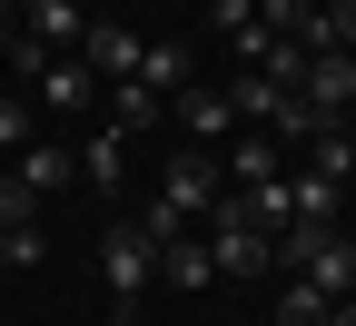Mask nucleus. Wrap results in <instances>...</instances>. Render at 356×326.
<instances>
[{"mask_svg":"<svg viewBox=\"0 0 356 326\" xmlns=\"http://www.w3.org/2000/svg\"><path fill=\"white\" fill-rule=\"evenodd\" d=\"M208 257H218V277H267V267H277V238L238 208V188L208 208Z\"/></svg>","mask_w":356,"mask_h":326,"instance_id":"1","label":"nucleus"},{"mask_svg":"<svg viewBox=\"0 0 356 326\" xmlns=\"http://www.w3.org/2000/svg\"><path fill=\"white\" fill-rule=\"evenodd\" d=\"M159 198H168L178 218H208L218 198H228V178H218V158H208V149H178V158L159 168Z\"/></svg>","mask_w":356,"mask_h":326,"instance_id":"2","label":"nucleus"},{"mask_svg":"<svg viewBox=\"0 0 356 326\" xmlns=\"http://www.w3.org/2000/svg\"><path fill=\"white\" fill-rule=\"evenodd\" d=\"M139 50H149V40L129 30V20H89V30H79V60H89V79H99V89L139 79Z\"/></svg>","mask_w":356,"mask_h":326,"instance_id":"3","label":"nucleus"},{"mask_svg":"<svg viewBox=\"0 0 356 326\" xmlns=\"http://www.w3.org/2000/svg\"><path fill=\"white\" fill-rule=\"evenodd\" d=\"M30 99H50L60 119H79V109H99V79H89V60H79V50H50V60L30 70Z\"/></svg>","mask_w":356,"mask_h":326,"instance_id":"4","label":"nucleus"},{"mask_svg":"<svg viewBox=\"0 0 356 326\" xmlns=\"http://www.w3.org/2000/svg\"><path fill=\"white\" fill-rule=\"evenodd\" d=\"M297 99L317 109V119H346V109H356V50H307Z\"/></svg>","mask_w":356,"mask_h":326,"instance_id":"5","label":"nucleus"},{"mask_svg":"<svg viewBox=\"0 0 356 326\" xmlns=\"http://www.w3.org/2000/svg\"><path fill=\"white\" fill-rule=\"evenodd\" d=\"M99 277H109V297L129 307V297H139L149 277H159V247L139 238V227H109V238H99Z\"/></svg>","mask_w":356,"mask_h":326,"instance_id":"6","label":"nucleus"},{"mask_svg":"<svg viewBox=\"0 0 356 326\" xmlns=\"http://www.w3.org/2000/svg\"><path fill=\"white\" fill-rule=\"evenodd\" d=\"M178 129H188V149H228V138H238V109H228V89L188 79V89H178Z\"/></svg>","mask_w":356,"mask_h":326,"instance_id":"7","label":"nucleus"},{"mask_svg":"<svg viewBox=\"0 0 356 326\" xmlns=\"http://www.w3.org/2000/svg\"><path fill=\"white\" fill-rule=\"evenodd\" d=\"M218 178H228V188H267V178H287V149L267 129H238L228 149H218Z\"/></svg>","mask_w":356,"mask_h":326,"instance_id":"8","label":"nucleus"},{"mask_svg":"<svg viewBox=\"0 0 356 326\" xmlns=\"http://www.w3.org/2000/svg\"><path fill=\"white\" fill-rule=\"evenodd\" d=\"M129 149H139V138H129L119 119H99V129L79 138V178H89V188H109V198H119V188H129Z\"/></svg>","mask_w":356,"mask_h":326,"instance_id":"9","label":"nucleus"},{"mask_svg":"<svg viewBox=\"0 0 356 326\" xmlns=\"http://www.w3.org/2000/svg\"><path fill=\"white\" fill-rule=\"evenodd\" d=\"M10 178H20V188H30L40 208H50V198L70 188V178H79V149H60V138H30V149L10 158Z\"/></svg>","mask_w":356,"mask_h":326,"instance_id":"10","label":"nucleus"},{"mask_svg":"<svg viewBox=\"0 0 356 326\" xmlns=\"http://www.w3.org/2000/svg\"><path fill=\"white\" fill-rule=\"evenodd\" d=\"M79 30H89L79 0H30L20 10V40H40V50H79Z\"/></svg>","mask_w":356,"mask_h":326,"instance_id":"11","label":"nucleus"},{"mask_svg":"<svg viewBox=\"0 0 356 326\" xmlns=\"http://www.w3.org/2000/svg\"><path fill=\"white\" fill-rule=\"evenodd\" d=\"M297 168H307V178H327V188H346V178H356V138H346V119H327L317 138H307Z\"/></svg>","mask_w":356,"mask_h":326,"instance_id":"12","label":"nucleus"},{"mask_svg":"<svg viewBox=\"0 0 356 326\" xmlns=\"http://www.w3.org/2000/svg\"><path fill=\"white\" fill-rule=\"evenodd\" d=\"M337 208H346V188H327V178L287 168V227H337Z\"/></svg>","mask_w":356,"mask_h":326,"instance_id":"13","label":"nucleus"},{"mask_svg":"<svg viewBox=\"0 0 356 326\" xmlns=\"http://www.w3.org/2000/svg\"><path fill=\"white\" fill-rule=\"evenodd\" d=\"M188 79H198L188 40H149V50H139V89H188Z\"/></svg>","mask_w":356,"mask_h":326,"instance_id":"14","label":"nucleus"},{"mask_svg":"<svg viewBox=\"0 0 356 326\" xmlns=\"http://www.w3.org/2000/svg\"><path fill=\"white\" fill-rule=\"evenodd\" d=\"M159 277H168V287H208V277H218L208 238H198V247H188V238H178V247H159Z\"/></svg>","mask_w":356,"mask_h":326,"instance_id":"15","label":"nucleus"},{"mask_svg":"<svg viewBox=\"0 0 356 326\" xmlns=\"http://www.w3.org/2000/svg\"><path fill=\"white\" fill-rule=\"evenodd\" d=\"M317 129H327V119H317V109H307V99H297V89H287V99H277V119H267V138H277V149H287V158H297V149H307V138H317Z\"/></svg>","mask_w":356,"mask_h":326,"instance_id":"16","label":"nucleus"},{"mask_svg":"<svg viewBox=\"0 0 356 326\" xmlns=\"http://www.w3.org/2000/svg\"><path fill=\"white\" fill-rule=\"evenodd\" d=\"M327 287H317V277H287V297H277V326H327Z\"/></svg>","mask_w":356,"mask_h":326,"instance_id":"17","label":"nucleus"},{"mask_svg":"<svg viewBox=\"0 0 356 326\" xmlns=\"http://www.w3.org/2000/svg\"><path fill=\"white\" fill-rule=\"evenodd\" d=\"M109 119H119L129 138H139V129L159 119V89H139V79H119V99H109Z\"/></svg>","mask_w":356,"mask_h":326,"instance_id":"18","label":"nucleus"},{"mask_svg":"<svg viewBox=\"0 0 356 326\" xmlns=\"http://www.w3.org/2000/svg\"><path fill=\"white\" fill-rule=\"evenodd\" d=\"M129 227H139V238H149V247H178V238H188V218H178L168 198H149L139 218H129Z\"/></svg>","mask_w":356,"mask_h":326,"instance_id":"19","label":"nucleus"},{"mask_svg":"<svg viewBox=\"0 0 356 326\" xmlns=\"http://www.w3.org/2000/svg\"><path fill=\"white\" fill-rule=\"evenodd\" d=\"M20 149H30V99L0 89V158H20Z\"/></svg>","mask_w":356,"mask_h":326,"instance_id":"20","label":"nucleus"},{"mask_svg":"<svg viewBox=\"0 0 356 326\" xmlns=\"http://www.w3.org/2000/svg\"><path fill=\"white\" fill-rule=\"evenodd\" d=\"M10 227H40V198L20 188V178H0V238H10Z\"/></svg>","mask_w":356,"mask_h":326,"instance_id":"21","label":"nucleus"},{"mask_svg":"<svg viewBox=\"0 0 356 326\" xmlns=\"http://www.w3.org/2000/svg\"><path fill=\"white\" fill-rule=\"evenodd\" d=\"M50 257V238H40V227H10V238H0V267H40Z\"/></svg>","mask_w":356,"mask_h":326,"instance_id":"22","label":"nucleus"},{"mask_svg":"<svg viewBox=\"0 0 356 326\" xmlns=\"http://www.w3.org/2000/svg\"><path fill=\"white\" fill-rule=\"evenodd\" d=\"M317 10H327V40H337V50H356V0H317Z\"/></svg>","mask_w":356,"mask_h":326,"instance_id":"23","label":"nucleus"},{"mask_svg":"<svg viewBox=\"0 0 356 326\" xmlns=\"http://www.w3.org/2000/svg\"><path fill=\"white\" fill-rule=\"evenodd\" d=\"M208 20H218V30H228V40H238V30L257 20V0H208Z\"/></svg>","mask_w":356,"mask_h":326,"instance_id":"24","label":"nucleus"},{"mask_svg":"<svg viewBox=\"0 0 356 326\" xmlns=\"http://www.w3.org/2000/svg\"><path fill=\"white\" fill-rule=\"evenodd\" d=\"M327 326H356V307H346V297H337V307H327Z\"/></svg>","mask_w":356,"mask_h":326,"instance_id":"25","label":"nucleus"},{"mask_svg":"<svg viewBox=\"0 0 356 326\" xmlns=\"http://www.w3.org/2000/svg\"><path fill=\"white\" fill-rule=\"evenodd\" d=\"M0 50H10V0H0Z\"/></svg>","mask_w":356,"mask_h":326,"instance_id":"26","label":"nucleus"},{"mask_svg":"<svg viewBox=\"0 0 356 326\" xmlns=\"http://www.w3.org/2000/svg\"><path fill=\"white\" fill-rule=\"evenodd\" d=\"M346 307H356V287H346Z\"/></svg>","mask_w":356,"mask_h":326,"instance_id":"27","label":"nucleus"}]
</instances>
